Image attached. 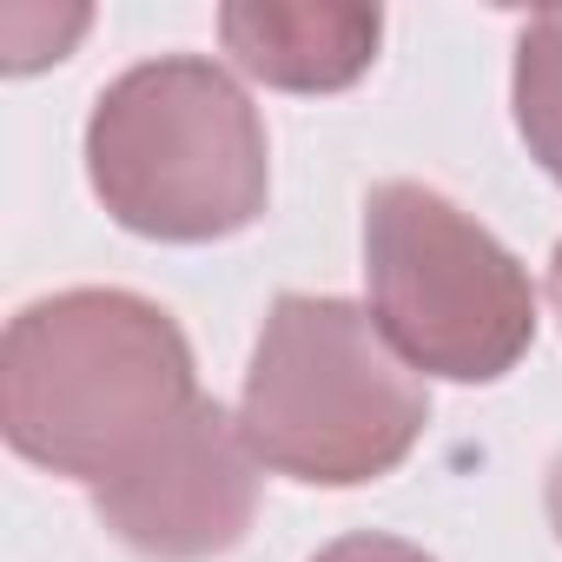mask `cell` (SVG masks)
I'll return each mask as SVG.
<instances>
[{"label":"cell","mask_w":562,"mask_h":562,"mask_svg":"<svg viewBox=\"0 0 562 562\" xmlns=\"http://www.w3.org/2000/svg\"><path fill=\"white\" fill-rule=\"evenodd\" d=\"M312 562H437V555H424V549H417V542H404V536L358 529V536H338V542H325Z\"/></svg>","instance_id":"8"},{"label":"cell","mask_w":562,"mask_h":562,"mask_svg":"<svg viewBox=\"0 0 562 562\" xmlns=\"http://www.w3.org/2000/svg\"><path fill=\"white\" fill-rule=\"evenodd\" d=\"M509 106H516V133L529 159L562 186V8L529 14V27L516 34Z\"/></svg>","instance_id":"7"},{"label":"cell","mask_w":562,"mask_h":562,"mask_svg":"<svg viewBox=\"0 0 562 562\" xmlns=\"http://www.w3.org/2000/svg\"><path fill=\"white\" fill-rule=\"evenodd\" d=\"M238 424L265 470L312 490H358L417 450L430 391L384 345L371 312L285 292L258 325Z\"/></svg>","instance_id":"2"},{"label":"cell","mask_w":562,"mask_h":562,"mask_svg":"<svg viewBox=\"0 0 562 562\" xmlns=\"http://www.w3.org/2000/svg\"><path fill=\"white\" fill-rule=\"evenodd\" d=\"M87 179L100 205L159 245L245 232L271 192L265 120L245 87L199 54L126 67L87 120Z\"/></svg>","instance_id":"3"},{"label":"cell","mask_w":562,"mask_h":562,"mask_svg":"<svg viewBox=\"0 0 562 562\" xmlns=\"http://www.w3.org/2000/svg\"><path fill=\"white\" fill-rule=\"evenodd\" d=\"M549 305H555V318H562V245H555V258H549Z\"/></svg>","instance_id":"10"},{"label":"cell","mask_w":562,"mask_h":562,"mask_svg":"<svg viewBox=\"0 0 562 562\" xmlns=\"http://www.w3.org/2000/svg\"><path fill=\"white\" fill-rule=\"evenodd\" d=\"M542 503H549V522H555V536H562V450H555V463H549V483H542Z\"/></svg>","instance_id":"9"},{"label":"cell","mask_w":562,"mask_h":562,"mask_svg":"<svg viewBox=\"0 0 562 562\" xmlns=\"http://www.w3.org/2000/svg\"><path fill=\"white\" fill-rule=\"evenodd\" d=\"M218 41L238 74L278 93H345L371 74L384 14L378 8H285V0H232L218 8Z\"/></svg>","instance_id":"6"},{"label":"cell","mask_w":562,"mask_h":562,"mask_svg":"<svg viewBox=\"0 0 562 562\" xmlns=\"http://www.w3.org/2000/svg\"><path fill=\"white\" fill-rule=\"evenodd\" d=\"M192 404V345L179 318L139 292H54L0 338V430L27 463L87 490L146 463Z\"/></svg>","instance_id":"1"},{"label":"cell","mask_w":562,"mask_h":562,"mask_svg":"<svg viewBox=\"0 0 562 562\" xmlns=\"http://www.w3.org/2000/svg\"><path fill=\"white\" fill-rule=\"evenodd\" d=\"M364 285L384 345L424 378L496 384L536 345L522 258L417 179H384L364 199Z\"/></svg>","instance_id":"4"},{"label":"cell","mask_w":562,"mask_h":562,"mask_svg":"<svg viewBox=\"0 0 562 562\" xmlns=\"http://www.w3.org/2000/svg\"><path fill=\"white\" fill-rule=\"evenodd\" d=\"M93 516L146 562L232 555L258 516V457L245 424L218 397H199L146 463L93 490Z\"/></svg>","instance_id":"5"}]
</instances>
